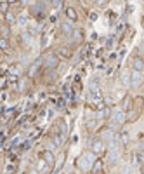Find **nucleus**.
<instances>
[{"instance_id":"obj_1","label":"nucleus","mask_w":144,"mask_h":174,"mask_svg":"<svg viewBox=\"0 0 144 174\" xmlns=\"http://www.w3.org/2000/svg\"><path fill=\"white\" fill-rule=\"evenodd\" d=\"M103 152H104V141H103V139L92 141V153H94V155H101Z\"/></svg>"},{"instance_id":"obj_2","label":"nucleus","mask_w":144,"mask_h":174,"mask_svg":"<svg viewBox=\"0 0 144 174\" xmlns=\"http://www.w3.org/2000/svg\"><path fill=\"white\" fill-rule=\"evenodd\" d=\"M57 63H59V57L56 56V54H49L47 57H45V66H47V68H56L57 66Z\"/></svg>"},{"instance_id":"obj_3","label":"nucleus","mask_w":144,"mask_h":174,"mask_svg":"<svg viewBox=\"0 0 144 174\" xmlns=\"http://www.w3.org/2000/svg\"><path fill=\"white\" fill-rule=\"evenodd\" d=\"M141 84H142V77H141L139 71H134V73H130V85L137 89Z\"/></svg>"},{"instance_id":"obj_4","label":"nucleus","mask_w":144,"mask_h":174,"mask_svg":"<svg viewBox=\"0 0 144 174\" xmlns=\"http://www.w3.org/2000/svg\"><path fill=\"white\" fill-rule=\"evenodd\" d=\"M113 120H115V124H123V122L127 120L125 112H123V110H116V112L113 113Z\"/></svg>"},{"instance_id":"obj_5","label":"nucleus","mask_w":144,"mask_h":174,"mask_svg":"<svg viewBox=\"0 0 144 174\" xmlns=\"http://www.w3.org/2000/svg\"><path fill=\"white\" fill-rule=\"evenodd\" d=\"M132 68H134V71H142L144 70V59L142 57H134V61H132Z\"/></svg>"},{"instance_id":"obj_6","label":"nucleus","mask_w":144,"mask_h":174,"mask_svg":"<svg viewBox=\"0 0 144 174\" xmlns=\"http://www.w3.org/2000/svg\"><path fill=\"white\" fill-rule=\"evenodd\" d=\"M61 31L64 35H73V31H75L73 30V23H71V21H64L61 25Z\"/></svg>"},{"instance_id":"obj_7","label":"nucleus","mask_w":144,"mask_h":174,"mask_svg":"<svg viewBox=\"0 0 144 174\" xmlns=\"http://www.w3.org/2000/svg\"><path fill=\"white\" fill-rule=\"evenodd\" d=\"M42 158L47 162V165H54V153L50 152V150H45V152L42 153Z\"/></svg>"},{"instance_id":"obj_8","label":"nucleus","mask_w":144,"mask_h":174,"mask_svg":"<svg viewBox=\"0 0 144 174\" xmlns=\"http://www.w3.org/2000/svg\"><path fill=\"white\" fill-rule=\"evenodd\" d=\"M122 110L123 112H130L132 110V98H123V101H122Z\"/></svg>"},{"instance_id":"obj_9","label":"nucleus","mask_w":144,"mask_h":174,"mask_svg":"<svg viewBox=\"0 0 144 174\" xmlns=\"http://www.w3.org/2000/svg\"><path fill=\"white\" fill-rule=\"evenodd\" d=\"M66 16H68V19H70L71 23L76 21V12H75L73 7H68V9H66Z\"/></svg>"},{"instance_id":"obj_10","label":"nucleus","mask_w":144,"mask_h":174,"mask_svg":"<svg viewBox=\"0 0 144 174\" xmlns=\"http://www.w3.org/2000/svg\"><path fill=\"white\" fill-rule=\"evenodd\" d=\"M108 158H109V162H118V158H120V152H118L116 148H115V150H111Z\"/></svg>"},{"instance_id":"obj_11","label":"nucleus","mask_w":144,"mask_h":174,"mask_svg":"<svg viewBox=\"0 0 144 174\" xmlns=\"http://www.w3.org/2000/svg\"><path fill=\"white\" fill-rule=\"evenodd\" d=\"M38 66H40V59H37L35 63H33V65L30 66V70H28V75H30V77H33V75L37 73V70H38Z\"/></svg>"},{"instance_id":"obj_12","label":"nucleus","mask_w":144,"mask_h":174,"mask_svg":"<svg viewBox=\"0 0 144 174\" xmlns=\"http://www.w3.org/2000/svg\"><path fill=\"white\" fill-rule=\"evenodd\" d=\"M118 138H120V143H122V144L129 143V132H127V130H122V132L118 134Z\"/></svg>"},{"instance_id":"obj_13","label":"nucleus","mask_w":144,"mask_h":174,"mask_svg":"<svg viewBox=\"0 0 144 174\" xmlns=\"http://www.w3.org/2000/svg\"><path fill=\"white\" fill-rule=\"evenodd\" d=\"M92 171H94V172H101V171H103V160H96L94 162V164H92Z\"/></svg>"},{"instance_id":"obj_14","label":"nucleus","mask_w":144,"mask_h":174,"mask_svg":"<svg viewBox=\"0 0 144 174\" xmlns=\"http://www.w3.org/2000/svg\"><path fill=\"white\" fill-rule=\"evenodd\" d=\"M52 143L56 144V146H61L63 143V138H61V132H56V134L52 136Z\"/></svg>"},{"instance_id":"obj_15","label":"nucleus","mask_w":144,"mask_h":174,"mask_svg":"<svg viewBox=\"0 0 144 174\" xmlns=\"http://www.w3.org/2000/svg\"><path fill=\"white\" fill-rule=\"evenodd\" d=\"M4 17H5V21H7V25H14V23H16V16L11 14V12H7Z\"/></svg>"},{"instance_id":"obj_16","label":"nucleus","mask_w":144,"mask_h":174,"mask_svg":"<svg viewBox=\"0 0 144 174\" xmlns=\"http://www.w3.org/2000/svg\"><path fill=\"white\" fill-rule=\"evenodd\" d=\"M101 117H103V118H109V117H111V110H109V106H104V108L101 110Z\"/></svg>"},{"instance_id":"obj_17","label":"nucleus","mask_w":144,"mask_h":174,"mask_svg":"<svg viewBox=\"0 0 144 174\" xmlns=\"http://www.w3.org/2000/svg\"><path fill=\"white\" fill-rule=\"evenodd\" d=\"M135 160L139 162V164H141V165H142V164H144V152H142V150H139V152L135 153Z\"/></svg>"},{"instance_id":"obj_18","label":"nucleus","mask_w":144,"mask_h":174,"mask_svg":"<svg viewBox=\"0 0 144 174\" xmlns=\"http://www.w3.org/2000/svg\"><path fill=\"white\" fill-rule=\"evenodd\" d=\"M59 54H61V56H64V57H70L71 56V51L68 47H61V49H59Z\"/></svg>"},{"instance_id":"obj_19","label":"nucleus","mask_w":144,"mask_h":174,"mask_svg":"<svg viewBox=\"0 0 144 174\" xmlns=\"http://www.w3.org/2000/svg\"><path fill=\"white\" fill-rule=\"evenodd\" d=\"M80 165H82V167H87V165H90V157H89V155L82 157V162H80Z\"/></svg>"},{"instance_id":"obj_20","label":"nucleus","mask_w":144,"mask_h":174,"mask_svg":"<svg viewBox=\"0 0 144 174\" xmlns=\"http://www.w3.org/2000/svg\"><path fill=\"white\" fill-rule=\"evenodd\" d=\"M82 37H83V31L82 30H75L73 31V39L78 42V40H82Z\"/></svg>"},{"instance_id":"obj_21","label":"nucleus","mask_w":144,"mask_h":174,"mask_svg":"<svg viewBox=\"0 0 144 174\" xmlns=\"http://www.w3.org/2000/svg\"><path fill=\"white\" fill-rule=\"evenodd\" d=\"M122 82L125 84V85H130V75H129V73H123L122 75Z\"/></svg>"},{"instance_id":"obj_22","label":"nucleus","mask_w":144,"mask_h":174,"mask_svg":"<svg viewBox=\"0 0 144 174\" xmlns=\"http://www.w3.org/2000/svg\"><path fill=\"white\" fill-rule=\"evenodd\" d=\"M7 9H9V2H2V4H0V11L4 12V16L7 14Z\"/></svg>"},{"instance_id":"obj_23","label":"nucleus","mask_w":144,"mask_h":174,"mask_svg":"<svg viewBox=\"0 0 144 174\" xmlns=\"http://www.w3.org/2000/svg\"><path fill=\"white\" fill-rule=\"evenodd\" d=\"M0 47L4 49V51H7V49H9V42H7V39H2V40H0Z\"/></svg>"},{"instance_id":"obj_24","label":"nucleus","mask_w":144,"mask_h":174,"mask_svg":"<svg viewBox=\"0 0 144 174\" xmlns=\"http://www.w3.org/2000/svg\"><path fill=\"white\" fill-rule=\"evenodd\" d=\"M2 33H4V35H2V39H7V37H9V26H2Z\"/></svg>"},{"instance_id":"obj_25","label":"nucleus","mask_w":144,"mask_h":174,"mask_svg":"<svg viewBox=\"0 0 144 174\" xmlns=\"http://www.w3.org/2000/svg\"><path fill=\"white\" fill-rule=\"evenodd\" d=\"M18 21H19V25H23V26H24V25L28 23V17H26V16H19V19H18Z\"/></svg>"},{"instance_id":"obj_26","label":"nucleus","mask_w":144,"mask_h":174,"mask_svg":"<svg viewBox=\"0 0 144 174\" xmlns=\"http://www.w3.org/2000/svg\"><path fill=\"white\" fill-rule=\"evenodd\" d=\"M28 148H31V141H24L23 143V150H28Z\"/></svg>"},{"instance_id":"obj_27","label":"nucleus","mask_w":144,"mask_h":174,"mask_svg":"<svg viewBox=\"0 0 144 174\" xmlns=\"http://www.w3.org/2000/svg\"><path fill=\"white\" fill-rule=\"evenodd\" d=\"M52 5L56 9H59V7H63V2H59V0H57V2H52Z\"/></svg>"},{"instance_id":"obj_28","label":"nucleus","mask_w":144,"mask_h":174,"mask_svg":"<svg viewBox=\"0 0 144 174\" xmlns=\"http://www.w3.org/2000/svg\"><path fill=\"white\" fill-rule=\"evenodd\" d=\"M90 19H92V21H96V19H97V14L92 12V14H90Z\"/></svg>"},{"instance_id":"obj_29","label":"nucleus","mask_w":144,"mask_h":174,"mask_svg":"<svg viewBox=\"0 0 144 174\" xmlns=\"http://www.w3.org/2000/svg\"><path fill=\"white\" fill-rule=\"evenodd\" d=\"M141 174H144V164L141 165Z\"/></svg>"}]
</instances>
